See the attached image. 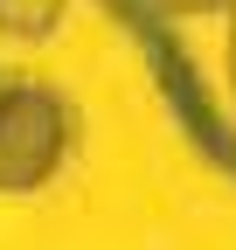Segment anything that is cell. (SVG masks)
Masks as SVG:
<instances>
[{
	"label": "cell",
	"instance_id": "1",
	"mask_svg": "<svg viewBox=\"0 0 236 250\" xmlns=\"http://www.w3.org/2000/svg\"><path fill=\"white\" fill-rule=\"evenodd\" d=\"M77 111L49 83H7L0 98V195H35L63 174Z\"/></svg>",
	"mask_w": 236,
	"mask_h": 250
},
{
	"label": "cell",
	"instance_id": "2",
	"mask_svg": "<svg viewBox=\"0 0 236 250\" xmlns=\"http://www.w3.org/2000/svg\"><path fill=\"white\" fill-rule=\"evenodd\" d=\"M70 0H0V35L14 42H49Z\"/></svg>",
	"mask_w": 236,
	"mask_h": 250
},
{
	"label": "cell",
	"instance_id": "3",
	"mask_svg": "<svg viewBox=\"0 0 236 250\" xmlns=\"http://www.w3.org/2000/svg\"><path fill=\"white\" fill-rule=\"evenodd\" d=\"M139 7H153V14H229L236 0H139Z\"/></svg>",
	"mask_w": 236,
	"mask_h": 250
},
{
	"label": "cell",
	"instance_id": "4",
	"mask_svg": "<svg viewBox=\"0 0 236 250\" xmlns=\"http://www.w3.org/2000/svg\"><path fill=\"white\" fill-rule=\"evenodd\" d=\"M229 90H236V21H229Z\"/></svg>",
	"mask_w": 236,
	"mask_h": 250
},
{
	"label": "cell",
	"instance_id": "5",
	"mask_svg": "<svg viewBox=\"0 0 236 250\" xmlns=\"http://www.w3.org/2000/svg\"><path fill=\"white\" fill-rule=\"evenodd\" d=\"M7 83H14V77H0V98H7Z\"/></svg>",
	"mask_w": 236,
	"mask_h": 250
}]
</instances>
